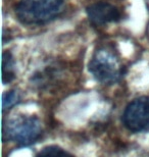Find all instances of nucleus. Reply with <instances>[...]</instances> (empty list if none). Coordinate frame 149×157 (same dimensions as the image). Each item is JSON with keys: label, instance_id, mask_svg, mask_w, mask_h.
I'll return each instance as SVG.
<instances>
[{"label": "nucleus", "instance_id": "nucleus-1", "mask_svg": "<svg viewBox=\"0 0 149 157\" xmlns=\"http://www.w3.org/2000/svg\"><path fill=\"white\" fill-rule=\"evenodd\" d=\"M65 0H18L14 7L18 20L24 25L40 26L54 20Z\"/></svg>", "mask_w": 149, "mask_h": 157}, {"label": "nucleus", "instance_id": "nucleus-2", "mask_svg": "<svg viewBox=\"0 0 149 157\" xmlns=\"http://www.w3.org/2000/svg\"><path fill=\"white\" fill-rule=\"evenodd\" d=\"M40 119L33 115H18L2 124L3 142H14L20 147L30 146L42 135Z\"/></svg>", "mask_w": 149, "mask_h": 157}, {"label": "nucleus", "instance_id": "nucleus-3", "mask_svg": "<svg viewBox=\"0 0 149 157\" xmlns=\"http://www.w3.org/2000/svg\"><path fill=\"white\" fill-rule=\"evenodd\" d=\"M88 68L96 81L103 85L118 83L125 74V67L120 64V59L106 48H100L95 51Z\"/></svg>", "mask_w": 149, "mask_h": 157}, {"label": "nucleus", "instance_id": "nucleus-4", "mask_svg": "<svg viewBox=\"0 0 149 157\" xmlns=\"http://www.w3.org/2000/svg\"><path fill=\"white\" fill-rule=\"evenodd\" d=\"M123 124L132 133L149 131V97L141 96L129 103L123 113Z\"/></svg>", "mask_w": 149, "mask_h": 157}, {"label": "nucleus", "instance_id": "nucleus-5", "mask_svg": "<svg viewBox=\"0 0 149 157\" xmlns=\"http://www.w3.org/2000/svg\"><path fill=\"white\" fill-rule=\"evenodd\" d=\"M87 17L95 26H103L108 23H116L122 18L120 9L108 2H95L86 8Z\"/></svg>", "mask_w": 149, "mask_h": 157}, {"label": "nucleus", "instance_id": "nucleus-6", "mask_svg": "<svg viewBox=\"0 0 149 157\" xmlns=\"http://www.w3.org/2000/svg\"><path fill=\"white\" fill-rule=\"evenodd\" d=\"M15 78V62L12 54L9 51H4L2 54V82L9 84Z\"/></svg>", "mask_w": 149, "mask_h": 157}, {"label": "nucleus", "instance_id": "nucleus-7", "mask_svg": "<svg viewBox=\"0 0 149 157\" xmlns=\"http://www.w3.org/2000/svg\"><path fill=\"white\" fill-rule=\"evenodd\" d=\"M20 93L17 90H10L5 92L2 95V111L5 112L6 110L14 107L15 104L20 102Z\"/></svg>", "mask_w": 149, "mask_h": 157}, {"label": "nucleus", "instance_id": "nucleus-8", "mask_svg": "<svg viewBox=\"0 0 149 157\" xmlns=\"http://www.w3.org/2000/svg\"><path fill=\"white\" fill-rule=\"evenodd\" d=\"M37 155L38 156H59V155L65 156V155H72V154L69 153L68 151H65V150H63L62 148H60L59 146L50 145V146L44 147Z\"/></svg>", "mask_w": 149, "mask_h": 157}]
</instances>
